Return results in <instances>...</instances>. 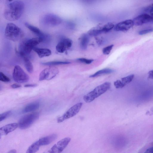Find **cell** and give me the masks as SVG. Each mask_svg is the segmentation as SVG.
<instances>
[{
  "label": "cell",
  "instance_id": "9c48e42d",
  "mask_svg": "<svg viewBox=\"0 0 153 153\" xmlns=\"http://www.w3.org/2000/svg\"><path fill=\"white\" fill-rule=\"evenodd\" d=\"M59 72L58 69L56 67L51 66L46 68L40 73L39 79L40 81L51 80Z\"/></svg>",
  "mask_w": 153,
  "mask_h": 153
},
{
  "label": "cell",
  "instance_id": "9a60e30c",
  "mask_svg": "<svg viewBox=\"0 0 153 153\" xmlns=\"http://www.w3.org/2000/svg\"><path fill=\"white\" fill-rule=\"evenodd\" d=\"M25 25L26 27L34 33L37 35L39 37L42 38L43 40V41L48 39L49 38V36L48 34L42 32L38 27L27 22H25Z\"/></svg>",
  "mask_w": 153,
  "mask_h": 153
},
{
  "label": "cell",
  "instance_id": "ffe728a7",
  "mask_svg": "<svg viewBox=\"0 0 153 153\" xmlns=\"http://www.w3.org/2000/svg\"><path fill=\"white\" fill-rule=\"evenodd\" d=\"M114 72V70L110 68H104L99 70L94 74L89 76L91 78H94L101 76L102 75L108 74Z\"/></svg>",
  "mask_w": 153,
  "mask_h": 153
},
{
  "label": "cell",
  "instance_id": "7c38bea8",
  "mask_svg": "<svg viewBox=\"0 0 153 153\" xmlns=\"http://www.w3.org/2000/svg\"><path fill=\"white\" fill-rule=\"evenodd\" d=\"M72 42L70 39L64 38L60 41L56 46V51L60 53H63L71 47Z\"/></svg>",
  "mask_w": 153,
  "mask_h": 153
},
{
  "label": "cell",
  "instance_id": "8fae6325",
  "mask_svg": "<svg viewBox=\"0 0 153 153\" xmlns=\"http://www.w3.org/2000/svg\"><path fill=\"white\" fill-rule=\"evenodd\" d=\"M134 25L140 26L147 23L153 24V17L147 14L140 15L133 20Z\"/></svg>",
  "mask_w": 153,
  "mask_h": 153
},
{
  "label": "cell",
  "instance_id": "6da1fadb",
  "mask_svg": "<svg viewBox=\"0 0 153 153\" xmlns=\"http://www.w3.org/2000/svg\"><path fill=\"white\" fill-rule=\"evenodd\" d=\"M8 1L4 11L5 18L10 21H14L18 19L24 12V4L20 0Z\"/></svg>",
  "mask_w": 153,
  "mask_h": 153
},
{
  "label": "cell",
  "instance_id": "8d00e7d4",
  "mask_svg": "<svg viewBox=\"0 0 153 153\" xmlns=\"http://www.w3.org/2000/svg\"><path fill=\"white\" fill-rule=\"evenodd\" d=\"M16 150L15 149H13L7 153H16Z\"/></svg>",
  "mask_w": 153,
  "mask_h": 153
},
{
  "label": "cell",
  "instance_id": "e575fe53",
  "mask_svg": "<svg viewBox=\"0 0 153 153\" xmlns=\"http://www.w3.org/2000/svg\"><path fill=\"white\" fill-rule=\"evenodd\" d=\"M148 78L153 79V70L149 71L148 73Z\"/></svg>",
  "mask_w": 153,
  "mask_h": 153
},
{
  "label": "cell",
  "instance_id": "ba28073f",
  "mask_svg": "<svg viewBox=\"0 0 153 153\" xmlns=\"http://www.w3.org/2000/svg\"><path fill=\"white\" fill-rule=\"evenodd\" d=\"M82 105V102H79L71 107L63 115L58 118L57 120V122L58 123H61L75 115L79 112Z\"/></svg>",
  "mask_w": 153,
  "mask_h": 153
},
{
  "label": "cell",
  "instance_id": "7a4b0ae2",
  "mask_svg": "<svg viewBox=\"0 0 153 153\" xmlns=\"http://www.w3.org/2000/svg\"><path fill=\"white\" fill-rule=\"evenodd\" d=\"M111 86V83L108 82H105L98 85L85 95L83 98L84 100L87 103L91 102L109 90Z\"/></svg>",
  "mask_w": 153,
  "mask_h": 153
},
{
  "label": "cell",
  "instance_id": "5b68a950",
  "mask_svg": "<svg viewBox=\"0 0 153 153\" xmlns=\"http://www.w3.org/2000/svg\"><path fill=\"white\" fill-rule=\"evenodd\" d=\"M39 113L35 112L26 114L19 120L18 125L21 129H27L30 127L39 118Z\"/></svg>",
  "mask_w": 153,
  "mask_h": 153
},
{
  "label": "cell",
  "instance_id": "52a82bcc",
  "mask_svg": "<svg viewBox=\"0 0 153 153\" xmlns=\"http://www.w3.org/2000/svg\"><path fill=\"white\" fill-rule=\"evenodd\" d=\"M13 80L19 83H23L28 82L29 77L23 69L19 65H16L13 73Z\"/></svg>",
  "mask_w": 153,
  "mask_h": 153
},
{
  "label": "cell",
  "instance_id": "d6a6232c",
  "mask_svg": "<svg viewBox=\"0 0 153 153\" xmlns=\"http://www.w3.org/2000/svg\"><path fill=\"white\" fill-rule=\"evenodd\" d=\"M21 85L17 83H14L11 85V87L13 88H16L20 87Z\"/></svg>",
  "mask_w": 153,
  "mask_h": 153
},
{
  "label": "cell",
  "instance_id": "d4e9b609",
  "mask_svg": "<svg viewBox=\"0 0 153 153\" xmlns=\"http://www.w3.org/2000/svg\"><path fill=\"white\" fill-rule=\"evenodd\" d=\"M70 63V62H68L53 61L42 63V64L43 65L52 66L56 65L68 64Z\"/></svg>",
  "mask_w": 153,
  "mask_h": 153
},
{
  "label": "cell",
  "instance_id": "83f0119b",
  "mask_svg": "<svg viewBox=\"0 0 153 153\" xmlns=\"http://www.w3.org/2000/svg\"><path fill=\"white\" fill-rule=\"evenodd\" d=\"M77 60L78 62L86 64H90L94 61L92 59H88L85 58H79Z\"/></svg>",
  "mask_w": 153,
  "mask_h": 153
},
{
  "label": "cell",
  "instance_id": "5bb4252c",
  "mask_svg": "<svg viewBox=\"0 0 153 153\" xmlns=\"http://www.w3.org/2000/svg\"><path fill=\"white\" fill-rule=\"evenodd\" d=\"M134 77V75L132 74L117 80L114 82V86L116 88H122L131 82Z\"/></svg>",
  "mask_w": 153,
  "mask_h": 153
},
{
  "label": "cell",
  "instance_id": "1f68e13d",
  "mask_svg": "<svg viewBox=\"0 0 153 153\" xmlns=\"http://www.w3.org/2000/svg\"><path fill=\"white\" fill-rule=\"evenodd\" d=\"M146 10L148 11L151 16L153 17V3L147 7Z\"/></svg>",
  "mask_w": 153,
  "mask_h": 153
},
{
  "label": "cell",
  "instance_id": "7402d4cb",
  "mask_svg": "<svg viewBox=\"0 0 153 153\" xmlns=\"http://www.w3.org/2000/svg\"><path fill=\"white\" fill-rule=\"evenodd\" d=\"M89 41V38L87 35L83 34L80 39V46L83 50L86 49Z\"/></svg>",
  "mask_w": 153,
  "mask_h": 153
},
{
  "label": "cell",
  "instance_id": "d590c367",
  "mask_svg": "<svg viewBox=\"0 0 153 153\" xmlns=\"http://www.w3.org/2000/svg\"><path fill=\"white\" fill-rule=\"evenodd\" d=\"M37 85L35 84H27L25 85V87H36Z\"/></svg>",
  "mask_w": 153,
  "mask_h": 153
},
{
  "label": "cell",
  "instance_id": "277c9868",
  "mask_svg": "<svg viewBox=\"0 0 153 153\" xmlns=\"http://www.w3.org/2000/svg\"><path fill=\"white\" fill-rule=\"evenodd\" d=\"M43 41V39L39 37L33 38L27 40L22 45L19 52L20 54L22 56L29 54L37 45Z\"/></svg>",
  "mask_w": 153,
  "mask_h": 153
},
{
  "label": "cell",
  "instance_id": "603a6c76",
  "mask_svg": "<svg viewBox=\"0 0 153 153\" xmlns=\"http://www.w3.org/2000/svg\"><path fill=\"white\" fill-rule=\"evenodd\" d=\"M22 57L26 69L28 72L30 73H32L33 71V67L31 62L26 56H23Z\"/></svg>",
  "mask_w": 153,
  "mask_h": 153
},
{
  "label": "cell",
  "instance_id": "2e32d148",
  "mask_svg": "<svg viewBox=\"0 0 153 153\" xmlns=\"http://www.w3.org/2000/svg\"><path fill=\"white\" fill-rule=\"evenodd\" d=\"M18 125L16 123H13L7 124L0 128V136L5 135L15 130Z\"/></svg>",
  "mask_w": 153,
  "mask_h": 153
},
{
  "label": "cell",
  "instance_id": "cb8c5ba5",
  "mask_svg": "<svg viewBox=\"0 0 153 153\" xmlns=\"http://www.w3.org/2000/svg\"><path fill=\"white\" fill-rule=\"evenodd\" d=\"M40 145L38 140L32 144L26 151V153H35L39 149Z\"/></svg>",
  "mask_w": 153,
  "mask_h": 153
},
{
  "label": "cell",
  "instance_id": "4fadbf2b",
  "mask_svg": "<svg viewBox=\"0 0 153 153\" xmlns=\"http://www.w3.org/2000/svg\"><path fill=\"white\" fill-rule=\"evenodd\" d=\"M134 25L133 20L128 19L116 24L114 27V30L117 31H126L131 28Z\"/></svg>",
  "mask_w": 153,
  "mask_h": 153
},
{
  "label": "cell",
  "instance_id": "4316f807",
  "mask_svg": "<svg viewBox=\"0 0 153 153\" xmlns=\"http://www.w3.org/2000/svg\"><path fill=\"white\" fill-rule=\"evenodd\" d=\"M113 46L114 45H111L103 48L102 50V53L103 54L106 55L109 54L110 53Z\"/></svg>",
  "mask_w": 153,
  "mask_h": 153
},
{
  "label": "cell",
  "instance_id": "d6986e66",
  "mask_svg": "<svg viewBox=\"0 0 153 153\" xmlns=\"http://www.w3.org/2000/svg\"><path fill=\"white\" fill-rule=\"evenodd\" d=\"M40 106V103L38 102H34L30 103L26 106L23 108L22 112L26 113L35 111L38 109Z\"/></svg>",
  "mask_w": 153,
  "mask_h": 153
},
{
  "label": "cell",
  "instance_id": "f546056e",
  "mask_svg": "<svg viewBox=\"0 0 153 153\" xmlns=\"http://www.w3.org/2000/svg\"><path fill=\"white\" fill-rule=\"evenodd\" d=\"M10 111H8L1 114L0 115V121L4 120L11 113Z\"/></svg>",
  "mask_w": 153,
  "mask_h": 153
},
{
  "label": "cell",
  "instance_id": "f1b7e54d",
  "mask_svg": "<svg viewBox=\"0 0 153 153\" xmlns=\"http://www.w3.org/2000/svg\"><path fill=\"white\" fill-rule=\"evenodd\" d=\"M0 80L4 82H8L10 81L9 78L4 75L3 73L1 72L0 73Z\"/></svg>",
  "mask_w": 153,
  "mask_h": 153
},
{
  "label": "cell",
  "instance_id": "8992f818",
  "mask_svg": "<svg viewBox=\"0 0 153 153\" xmlns=\"http://www.w3.org/2000/svg\"><path fill=\"white\" fill-rule=\"evenodd\" d=\"M62 21V19L58 16L52 13H48L43 16L41 22L45 25L53 27L59 25Z\"/></svg>",
  "mask_w": 153,
  "mask_h": 153
},
{
  "label": "cell",
  "instance_id": "e0dca14e",
  "mask_svg": "<svg viewBox=\"0 0 153 153\" xmlns=\"http://www.w3.org/2000/svg\"><path fill=\"white\" fill-rule=\"evenodd\" d=\"M57 137V135L53 134L43 137L38 140L40 146L48 145L55 140Z\"/></svg>",
  "mask_w": 153,
  "mask_h": 153
},
{
  "label": "cell",
  "instance_id": "3957f363",
  "mask_svg": "<svg viewBox=\"0 0 153 153\" xmlns=\"http://www.w3.org/2000/svg\"><path fill=\"white\" fill-rule=\"evenodd\" d=\"M5 36L8 39L16 42L20 39L23 36L22 30L15 24L12 23H8L5 30Z\"/></svg>",
  "mask_w": 153,
  "mask_h": 153
},
{
  "label": "cell",
  "instance_id": "30bf717a",
  "mask_svg": "<svg viewBox=\"0 0 153 153\" xmlns=\"http://www.w3.org/2000/svg\"><path fill=\"white\" fill-rule=\"evenodd\" d=\"M71 140L69 137L64 138L55 144L51 149L43 153H61L66 147Z\"/></svg>",
  "mask_w": 153,
  "mask_h": 153
},
{
  "label": "cell",
  "instance_id": "44dd1931",
  "mask_svg": "<svg viewBox=\"0 0 153 153\" xmlns=\"http://www.w3.org/2000/svg\"><path fill=\"white\" fill-rule=\"evenodd\" d=\"M102 26L100 25L94 27L88 31V34L92 36H96L102 33Z\"/></svg>",
  "mask_w": 153,
  "mask_h": 153
},
{
  "label": "cell",
  "instance_id": "836d02e7",
  "mask_svg": "<svg viewBox=\"0 0 153 153\" xmlns=\"http://www.w3.org/2000/svg\"><path fill=\"white\" fill-rule=\"evenodd\" d=\"M144 153H153V146L147 149Z\"/></svg>",
  "mask_w": 153,
  "mask_h": 153
},
{
  "label": "cell",
  "instance_id": "ac0fdd59",
  "mask_svg": "<svg viewBox=\"0 0 153 153\" xmlns=\"http://www.w3.org/2000/svg\"><path fill=\"white\" fill-rule=\"evenodd\" d=\"M33 50L40 58L48 56L51 54V51L48 48H35Z\"/></svg>",
  "mask_w": 153,
  "mask_h": 153
},
{
  "label": "cell",
  "instance_id": "484cf974",
  "mask_svg": "<svg viewBox=\"0 0 153 153\" xmlns=\"http://www.w3.org/2000/svg\"><path fill=\"white\" fill-rule=\"evenodd\" d=\"M114 27V24L111 22L108 23L102 26V33H106L111 30Z\"/></svg>",
  "mask_w": 153,
  "mask_h": 153
},
{
  "label": "cell",
  "instance_id": "4dcf8cb0",
  "mask_svg": "<svg viewBox=\"0 0 153 153\" xmlns=\"http://www.w3.org/2000/svg\"><path fill=\"white\" fill-rule=\"evenodd\" d=\"M152 32H153V28H149L140 31L138 32V34L140 35H143Z\"/></svg>",
  "mask_w": 153,
  "mask_h": 153
}]
</instances>
